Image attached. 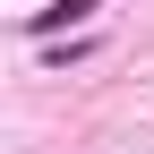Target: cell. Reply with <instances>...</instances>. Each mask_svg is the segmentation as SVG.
I'll return each mask as SVG.
<instances>
[{"label":"cell","instance_id":"cell-1","mask_svg":"<svg viewBox=\"0 0 154 154\" xmlns=\"http://www.w3.org/2000/svg\"><path fill=\"white\" fill-rule=\"evenodd\" d=\"M86 9H94V0H51V9H34V17H26V34H60V26H77Z\"/></svg>","mask_w":154,"mask_h":154}]
</instances>
